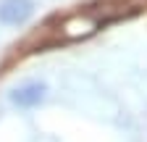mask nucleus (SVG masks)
Instances as JSON below:
<instances>
[{
    "instance_id": "1",
    "label": "nucleus",
    "mask_w": 147,
    "mask_h": 142,
    "mask_svg": "<svg viewBox=\"0 0 147 142\" xmlns=\"http://www.w3.org/2000/svg\"><path fill=\"white\" fill-rule=\"evenodd\" d=\"M97 29H100V19H95L92 13H74L61 21L55 42H79V40L92 37Z\"/></svg>"
},
{
    "instance_id": "2",
    "label": "nucleus",
    "mask_w": 147,
    "mask_h": 142,
    "mask_svg": "<svg viewBox=\"0 0 147 142\" xmlns=\"http://www.w3.org/2000/svg\"><path fill=\"white\" fill-rule=\"evenodd\" d=\"M34 3L32 0H0V24L5 26H21L32 19Z\"/></svg>"
},
{
    "instance_id": "3",
    "label": "nucleus",
    "mask_w": 147,
    "mask_h": 142,
    "mask_svg": "<svg viewBox=\"0 0 147 142\" xmlns=\"http://www.w3.org/2000/svg\"><path fill=\"white\" fill-rule=\"evenodd\" d=\"M47 95V84L45 82H26L21 87H16L11 92V103L16 108H37Z\"/></svg>"
}]
</instances>
